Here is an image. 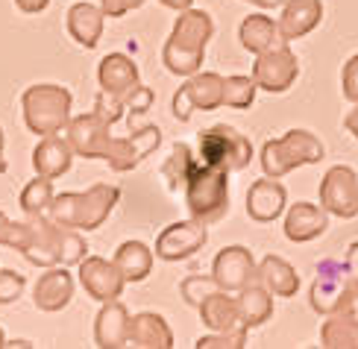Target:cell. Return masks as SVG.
Wrapping results in <instances>:
<instances>
[{"label":"cell","mask_w":358,"mask_h":349,"mask_svg":"<svg viewBox=\"0 0 358 349\" xmlns=\"http://www.w3.org/2000/svg\"><path fill=\"white\" fill-rule=\"evenodd\" d=\"M247 3H252V6H262V9H276V6L285 3V0H247Z\"/></svg>","instance_id":"cell-46"},{"label":"cell","mask_w":358,"mask_h":349,"mask_svg":"<svg viewBox=\"0 0 358 349\" xmlns=\"http://www.w3.org/2000/svg\"><path fill=\"white\" fill-rule=\"evenodd\" d=\"M320 21H323L320 0H285L276 27H279L282 41H294V38L308 36Z\"/></svg>","instance_id":"cell-21"},{"label":"cell","mask_w":358,"mask_h":349,"mask_svg":"<svg viewBox=\"0 0 358 349\" xmlns=\"http://www.w3.org/2000/svg\"><path fill=\"white\" fill-rule=\"evenodd\" d=\"M194 164H197V159H194L191 147L188 144H173L168 162L162 164V179H165V185H168L171 194H179V188H185Z\"/></svg>","instance_id":"cell-32"},{"label":"cell","mask_w":358,"mask_h":349,"mask_svg":"<svg viewBox=\"0 0 358 349\" xmlns=\"http://www.w3.org/2000/svg\"><path fill=\"white\" fill-rule=\"evenodd\" d=\"M344 264H347V282H350L352 287H358V241H355V244L350 247V252H347Z\"/></svg>","instance_id":"cell-42"},{"label":"cell","mask_w":358,"mask_h":349,"mask_svg":"<svg viewBox=\"0 0 358 349\" xmlns=\"http://www.w3.org/2000/svg\"><path fill=\"white\" fill-rule=\"evenodd\" d=\"M329 229V211L317 203H294L285 215V238L294 244H308Z\"/></svg>","instance_id":"cell-20"},{"label":"cell","mask_w":358,"mask_h":349,"mask_svg":"<svg viewBox=\"0 0 358 349\" xmlns=\"http://www.w3.org/2000/svg\"><path fill=\"white\" fill-rule=\"evenodd\" d=\"M215 33V24L208 12L200 9H182L173 24V33L162 50V62L176 77H191L197 73L206 56V44Z\"/></svg>","instance_id":"cell-1"},{"label":"cell","mask_w":358,"mask_h":349,"mask_svg":"<svg viewBox=\"0 0 358 349\" xmlns=\"http://www.w3.org/2000/svg\"><path fill=\"white\" fill-rule=\"evenodd\" d=\"M33 244V223H15L0 211V247L18 250L21 255Z\"/></svg>","instance_id":"cell-35"},{"label":"cell","mask_w":358,"mask_h":349,"mask_svg":"<svg viewBox=\"0 0 358 349\" xmlns=\"http://www.w3.org/2000/svg\"><path fill=\"white\" fill-rule=\"evenodd\" d=\"M68 144L73 147V153L83 159H106V150L112 144V124L106 117H100L97 112H88L80 117L68 120Z\"/></svg>","instance_id":"cell-12"},{"label":"cell","mask_w":358,"mask_h":349,"mask_svg":"<svg viewBox=\"0 0 358 349\" xmlns=\"http://www.w3.org/2000/svg\"><path fill=\"white\" fill-rule=\"evenodd\" d=\"M285 206H288L285 185L273 176L252 182L247 191V215L256 223H273L285 211Z\"/></svg>","instance_id":"cell-19"},{"label":"cell","mask_w":358,"mask_h":349,"mask_svg":"<svg viewBox=\"0 0 358 349\" xmlns=\"http://www.w3.org/2000/svg\"><path fill=\"white\" fill-rule=\"evenodd\" d=\"M147 0H103V15H109V18H124L127 12L144 6Z\"/></svg>","instance_id":"cell-41"},{"label":"cell","mask_w":358,"mask_h":349,"mask_svg":"<svg viewBox=\"0 0 358 349\" xmlns=\"http://www.w3.org/2000/svg\"><path fill=\"white\" fill-rule=\"evenodd\" d=\"M129 335V311L121 299L103 302V308L97 311L94 320V343L100 349H121L127 346Z\"/></svg>","instance_id":"cell-22"},{"label":"cell","mask_w":358,"mask_h":349,"mask_svg":"<svg viewBox=\"0 0 358 349\" xmlns=\"http://www.w3.org/2000/svg\"><path fill=\"white\" fill-rule=\"evenodd\" d=\"M223 106V77L215 71L191 73V80L173 94V117L191 120L194 112H215Z\"/></svg>","instance_id":"cell-9"},{"label":"cell","mask_w":358,"mask_h":349,"mask_svg":"<svg viewBox=\"0 0 358 349\" xmlns=\"http://www.w3.org/2000/svg\"><path fill=\"white\" fill-rule=\"evenodd\" d=\"M296 77H300V62H296L294 50L285 44H276V48L264 50L256 56V65H252V80L259 88L271 91V94H282L288 91Z\"/></svg>","instance_id":"cell-10"},{"label":"cell","mask_w":358,"mask_h":349,"mask_svg":"<svg viewBox=\"0 0 358 349\" xmlns=\"http://www.w3.org/2000/svg\"><path fill=\"white\" fill-rule=\"evenodd\" d=\"M97 80H100V97L94 100L92 112L115 124V120H121L127 115V97L141 85L138 65L124 53H112L100 62Z\"/></svg>","instance_id":"cell-5"},{"label":"cell","mask_w":358,"mask_h":349,"mask_svg":"<svg viewBox=\"0 0 358 349\" xmlns=\"http://www.w3.org/2000/svg\"><path fill=\"white\" fill-rule=\"evenodd\" d=\"M320 343L329 349H358V320L344 311L326 314L320 329Z\"/></svg>","instance_id":"cell-31"},{"label":"cell","mask_w":358,"mask_h":349,"mask_svg":"<svg viewBox=\"0 0 358 349\" xmlns=\"http://www.w3.org/2000/svg\"><path fill=\"white\" fill-rule=\"evenodd\" d=\"M0 173H6V159H3V129H0Z\"/></svg>","instance_id":"cell-47"},{"label":"cell","mask_w":358,"mask_h":349,"mask_svg":"<svg viewBox=\"0 0 358 349\" xmlns=\"http://www.w3.org/2000/svg\"><path fill=\"white\" fill-rule=\"evenodd\" d=\"M259 282L273 297H294L300 291V276H296V270L285 259H279V255H264L259 262Z\"/></svg>","instance_id":"cell-28"},{"label":"cell","mask_w":358,"mask_h":349,"mask_svg":"<svg viewBox=\"0 0 358 349\" xmlns=\"http://www.w3.org/2000/svg\"><path fill=\"white\" fill-rule=\"evenodd\" d=\"M15 6H18L24 15H38L41 9L50 6V0H15Z\"/></svg>","instance_id":"cell-43"},{"label":"cell","mask_w":358,"mask_h":349,"mask_svg":"<svg viewBox=\"0 0 358 349\" xmlns=\"http://www.w3.org/2000/svg\"><path fill=\"white\" fill-rule=\"evenodd\" d=\"M127 346H138V349H171L173 346V332L165 323L162 314L153 311H141L136 317H129V335Z\"/></svg>","instance_id":"cell-25"},{"label":"cell","mask_w":358,"mask_h":349,"mask_svg":"<svg viewBox=\"0 0 358 349\" xmlns=\"http://www.w3.org/2000/svg\"><path fill=\"white\" fill-rule=\"evenodd\" d=\"M24 287H27V279L18 270H0V306L15 302L24 294Z\"/></svg>","instance_id":"cell-38"},{"label":"cell","mask_w":358,"mask_h":349,"mask_svg":"<svg viewBox=\"0 0 358 349\" xmlns=\"http://www.w3.org/2000/svg\"><path fill=\"white\" fill-rule=\"evenodd\" d=\"M121 200V191L115 185H92L88 191H68V194H56L53 203L48 208V218L68 226V229H100L106 218L112 215V208Z\"/></svg>","instance_id":"cell-2"},{"label":"cell","mask_w":358,"mask_h":349,"mask_svg":"<svg viewBox=\"0 0 358 349\" xmlns=\"http://www.w3.org/2000/svg\"><path fill=\"white\" fill-rule=\"evenodd\" d=\"M103 21H106V15H103L100 6H92V3H73L68 9V33L71 38L80 44V48L92 50L100 44V36H103Z\"/></svg>","instance_id":"cell-26"},{"label":"cell","mask_w":358,"mask_h":349,"mask_svg":"<svg viewBox=\"0 0 358 349\" xmlns=\"http://www.w3.org/2000/svg\"><path fill=\"white\" fill-rule=\"evenodd\" d=\"M344 127H347V132H352V138L358 141V103H355V109H350V112H347Z\"/></svg>","instance_id":"cell-44"},{"label":"cell","mask_w":358,"mask_h":349,"mask_svg":"<svg viewBox=\"0 0 358 349\" xmlns=\"http://www.w3.org/2000/svg\"><path fill=\"white\" fill-rule=\"evenodd\" d=\"M208 241V229L200 220H179L162 229V235L156 238V250L153 255H159L162 262H182L191 259L194 252H200L203 244Z\"/></svg>","instance_id":"cell-13"},{"label":"cell","mask_w":358,"mask_h":349,"mask_svg":"<svg viewBox=\"0 0 358 349\" xmlns=\"http://www.w3.org/2000/svg\"><path fill=\"white\" fill-rule=\"evenodd\" d=\"M341 91H344V97L350 103H358V53L341 71Z\"/></svg>","instance_id":"cell-40"},{"label":"cell","mask_w":358,"mask_h":349,"mask_svg":"<svg viewBox=\"0 0 358 349\" xmlns=\"http://www.w3.org/2000/svg\"><path fill=\"white\" fill-rule=\"evenodd\" d=\"M252 159V144L247 135H241L235 127L215 124L212 129L200 132V162L208 168L220 171H244Z\"/></svg>","instance_id":"cell-8"},{"label":"cell","mask_w":358,"mask_h":349,"mask_svg":"<svg viewBox=\"0 0 358 349\" xmlns=\"http://www.w3.org/2000/svg\"><path fill=\"white\" fill-rule=\"evenodd\" d=\"M320 206L335 218H358V173L347 164H335L320 179Z\"/></svg>","instance_id":"cell-11"},{"label":"cell","mask_w":358,"mask_h":349,"mask_svg":"<svg viewBox=\"0 0 358 349\" xmlns=\"http://www.w3.org/2000/svg\"><path fill=\"white\" fill-rule=\"evenodd\" d=\"M215 291H217V282L212 276H188L182 285H179V294H182V299L191 308H200V302Z\"/></svg>","instance_id":"cell-36"},{"label":"cell","mask_w":358,"mask_h":349,"mask_svg":"<svg viewBox=\"0 0 358 349\" xmlns=\"http://www.w3.org/2000/svg\"><path fill=\"white\" fill-rule=\"evenodd\" d=\"M185 206L194 220L200 223H217L229 211V171L208 168L197 159L194 171L185 182Z\"/></svg>","instance_id":"cell-4"},{"label":"cell","mask_w":358,"mask_h":349,"mask_svg":"<svg viewBox=\"0 0 358 349\" xmlns=\"http://www.w3.org/2000/svg\"><path fill=\"white\" fill-rule=\"evenodd\" d=\"M323 144L308 129H291L282 138H271L262 147V171L264 176L282 179L285 173L303 168V164H317L323 159Z\"/></svg>","instance_id":"cell-7"},{"label":"cell","mask_w":358,"mask_h":349,"mask_svg":"<svg viewBox=\"0 0 358 349\" xmlns=\"http://www.w3.org/2000/svg\"><path fill=\"white\" fill-rule=\"evenodd\" d=\"M212 279L217 282L220 291L238 294L247 285L259 282V264L247 247H227L217 252V259L212 264Z\"/></svg>","instance_id":"cell-14"},{"label":"cell","mask_w":358,"mask_h":349,"mask_svg":"<svg viewBox=\"0 0 358 349\" xmlns=\"http://www.w3.org/2000/svg\"><path fill=\"white\" fill-rule=\"evenodd\" d=\"M71 299H73V276L62 264L48 267V273H41L36 287H33L36 308L48 311V314H56V311L68 308Z\"/></svg>","instance_id":"cell-18"},{"label":"cell","mask_w":358,"mask_h":349,"mask_svg":"<svg viewBox=\"0 0 358 349\" xmlns=\"http://www.w3.org/2000/svg\"><path fill=\"white\" fill-rule=\"evenodd\" d=\"M200 320L208 332H235V329H247L241 320V306H238V297L227 294V291H217L208 294L200 302Z\"/></svg>","instance_id":"cell-23"},{"label":"cell","mask_w":358,"mask_h":349,"mask_svg":"<svg viewBox=\"0 0 358 349\" xmlns=\"http://www.w3.org/2000/svg\"><path fill=\"white\" fill-rule=\"evenodd\" d=\"M347 264L338 262V259H323L317 264V276L311 282V291H308V299H311V308L317 314H335L344 302V294H347Z\"/></svg>","instance_id":"cell-15"},{"label":"cell","mask_w":358,"mask_h":349,"mask_svg":"<svg viewBox=\"0 0 358 349\" xmlns=\"http://www.w3.org/2000/svg\"><path fill=\"white\" fill-rule=\"evenodd\" d=\"M112 262L124 273L127 282H144L153 270V250L141 244V241H124Z\"/></svg>","instance_id":"cell-30"},{"label":"cell","mask_w":358,"mask_h":349,"mask_svg":"<svg viewBox=\"0 0 358 349\" xmlns=\"http://www.w3.org/2000/svg\"><path fill=\"white\" fill-rule=\"evenodd\" d=\"M256 80L252 77H223V106L229 109H250L256 100Z\"/></svg>","instance_id":"cell-34"},{"label":"cell","mask_w":358,"mask_h":349,"mask_svg":"<svg viewBox=\"0 0 358 349\" xmlns=\"http://www.w3.org/2000/svg\"><path fill=\"white\" fill-rule=\"evenodd\" d=\"M53 179L48 176H36L29 185L21 191V208H24V215H44V211L50 208L53 203Z\"/></svg>","instance_id":"cell-33"},{"label":"cell","mask_w":358,"mask_h":349,"mask_svg":"<svg viewBox=\"0 0 358 349\" xmlns=\"http://www.w3.org/2000/svg\"><path fill=\"white\" fill-rule=\"evenodd\" d=\"M238 38H241L244 50L256 53V56L276 48V44H285L271 15H247V18L241 21V29H238Z\"/></svg>","instance_id":"cell-27"},{"label":"cell","mask_w":358,"mask_h":349,"mask_svg":"<svg viewBox=\"0 0 358 349\" xmlns=\"http://www.w3.org/2000/svg\"><path fill=\"white\" fill-rule=\"evenodd\" d=\"M162 144V129L159 127H141V129H129L127 138H112L106 150V162L109 168L117 173H127L153 153Z\"/></svg>","instance_id":"cell-16"},{"label":"cell","mask_w":358,"mask_h":349,"mask_svg":"<svg viewBox=\"0 0 358 349\" xmlns=\"http://www.w3.org/2000/svg\"><path fill=\"white\" fill-rule=\"evenodd\" d=\"M168 9H176V12H182V9H191L194 0H162Z\"/></svg>","instance_id":"cell-45"},{"label":"cell","mask_w":358,"mask_h":349,"mask_svg":"<svg viewBox=\"0 0 358 349\" xmlns=\"http://www.w3.org/2000/svg\"><path fill=\"white\" fill-rule=\"evenodd\" d=\"M77 267H80V285L85 287V294L92 299L109 302L124 294L127 279L115 262H106V259H100V255H85Z\"/></svg>","instance_id":"cell-17"},{"label":"cell","mask_w":358,"mask_h":349,"mask_svg":"<svg viewBox=\"0 0 358 349\" xmlns=\"http://www.w3.org/2000/svg\"><path fill=\"white\" fill-rule=\"evenodd\" d=\"M71 91L65 85L38 83L29 85L21 97L24 106V124L36 135H53L62 132L71 120Z\"/></svg>","instance_id":"cell-6"},{"label":"cell","mask_w":358,"mask_h":349,"mask_svg":"<svg viewBox=\"0 0 358 349\" xmlns=\"http://www.w3.org/2000/svg\"><path fill=\"white\" fill-rule=\"evenodd\" d=\"M71 162H73V147L68 144V138H62L59 132L41 135V141L33 150V168L38 176L48 179L62 176L71 171Z\"/></svg>","instance_id":"cell-24"},{"label":"cell","mask_w":358,"mask_h":349,"mask_svg":"<svg viewBox=\"0 0 358 349\" xmlns=\"http://www.w3.org/2000/svg\"><path fill=\"white\" fill-rule=\"evenodd\" d=\"M153 100H156L153 88L138 85V88H136V91H132V94L127 97V115H129V120H132V117H138V115H144V112H150Z\"/></svg>","instance_id":"cell-39"},{"label":"cell","mask_w":358,"mask_h":349,"mask_svg":"<svg viewBox=\"0 0 358 349\" xmlns=\"http://www.w3.org/2000/svg\"><path fill=\"white\" fill-rule=\"evenodd\" d=\"M238 306H241V320L247 329H259L273 317V294L264 285L252 282L244 291H238Z\"/></svg>","instance_id":"cell-29"},{"label":"cell","mask_w":358,"mask_h":349,"mask_svg":"<svg viewBox=\"0 0 358 349\" xmlns=\"http://www.w3.org/2000/svg\"><path fill=\"white\" fill-rule=\"evenodd\" d=\"M33 244L24 252V259L36 267H73L85 259L88 244L77 235V229H68V226L56 223L44 215H33Z\"/></svg>","instance_id":"cell-3"},{"label":"cell","mask_w":358,"mask_h":349,"mask_svg":"<svg viewBox=\"0 0 358 349\" xmlns=\"http://www.w3.org/2000/svg\"><path fill=\"white\" fill-rule=\"evenodd\" d=\"M6 346V335H3V329H0V349Z\"/></svg>","instance_id":"cell-48"},{"label":"cell","mask_w":358,"mask_h":349,"mask_svg":"<svg viewBox=\"0 0 358 349\" xmlns=\"http://www.w3.org/2000/svg\"><path fill=\"white\" fill-rule=\"evenodd\" d=\"M247 335L250 329H235V332H212V335L200 338L197 349H244L247 346Z\"/></svg>","instance_id":"cell-37"}]
</instances>
